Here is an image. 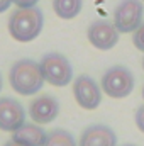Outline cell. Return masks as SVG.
<instances>
[{
  "instance_id": "cell-16",
  "label": "cell",
  "mask_w": 144,
  "mask_h": 146,
  "mask_svg": "<svg viewBox=\"0 0 144 146\" xmlns=\"http://www.w3.org/2000/svg\"><path fill=\"white\" fill-rule=\"evenodd\" d=\"M39 0H12V3H15L17 7L20 9H26V7H36V3Z\"/></svg>"
},
{
  "instance_id": "cell-11",
  "label": "cell",
  "mask_w": 144,
  "mask_h": 146,
  "mask_svg": "<svg viewBox=\"0 0 144 146\" xmlns=\"http://www.w3.org/2000/svg\"><path fill=\"white\" fill-rule=\"evenodd\" d=\"M48 133L36 122H26L12 133V141L22 146H44Z\"/></svg>"
},
{
  "instance_id": "cell-22",
  "label": "cell",
  "mask_w": 144,
  "mask_h": 146,
  "mask_svg": "<svg viewBox=\"0 0 144 146\" xmlns=\"http://www.w3.org/2000/svg\"><path fill=\"white\" fill-rule=\"evenodd\" d=\"M143 68H144V60H143Z\"/></svg>"
},
{
  "instance_id": "cell-14",
  "label": "cell",
  "mask_w": 144,
  "mask_h": 146,
  "mask_svg": "<svg viewBox=\"0 0 144 146\" xmlns=\"http://www.w3.org/2000/svg\"><path fill=\"white\" fill-rule=\"evenodd\" d=\"M132 42L141 53H144V22L132 33Z\"/></svg>"
},
{
  "instance_id": "cell-17",
  "label": "cell",
  "mask_w": 144,
  "mask_h": 146,
  "mask_svg": "<svg viewBox=\"0 0 144 146\" xmlns=\"http://www.w3.org/2000/svg\"><path fill=\"white\" fill-rule=\"evenodd\" d=\"M12 5V0H0V14L9 10V7Z\"/></svg>"
},
{
  "instance_id": "cell-5",
  "label": "cell",
  "mask_w": 144,
  "mask_h": 146,
  "mask_svg": "<svg viewBox=\"0 0 144 146\" xmlns=\"http://www.w3.org/2000/svg\"><path fill=\"white\" fill-rule=\"evenodd\" d=\"M144 17V3L141 0H120L114 10V26L119 33H134Z\"/></svg>"
},
{
  "instance_id": "cell-1",
  "label": "cell",
  "mask_w": 144,
  "mask_h": 146,
  "mask_svg": "<svg viewBox=\"0 0 144 146\" xmlns=\"http://www.w3.org/2000/svg\"><path fill=\"white\" fill-rule=\"evenodd\" d=\"M9 82L14 92L19 95H36L44 85V76L39 63L31 58H22L10 66Z\"/></svg>"
},
{
  "instance_id": "cell-9",
  "label": "cell",
  "mask_w": 144,
  "mask_h": 146,
  "mask_svg": "<svg viewBox=\"0 0 144 146\" xmlns=\"http://www.w3.org/2000/svg\"><path fill=\"white\" fill-rule=\"evenodd\" d=\"M59 114V102L53 95H39L29 104V115L36 124H49Z\"/></svg>"
},
{
  "instance_id": "cell-20",
  "label": "cell",
  "mask_w": 144,
  "mask_h": 146,
  "mask_svg": "<svg viewBox=\"0 0 144 146\" xmlns=\"http://www.w3.org/2000/svg\"><path fill=\"white\" fill-rule=\"evenodd\" d=\"M122 146H136V145H122Z\"/></svg>"
},
{
  "instance_id": "cell-23",
  "label": "cell",
  "mask_w": 144,
  "mask_h": 146,
  "mask_svg": "<svg viewBox=\"0 0 144 146\" xmlns=\"http://www.w3.org/2000/svg\"><path fill=\"white\" fill-rule=\"evenodd\" d=\"M143 2H144V0H143Z\"/></svg>"
},
{
  "instance_id": "cell-3",
  "label": "cell",
  "mask_w": 144,
  "mask_h": 146,
  "mask_svg": "<svg viewBox=\"0 0 144 146\" xmlns=\"http://www.w3.org/2000/svg\"><path fill=\"white\" fill-rule=\"evenodd\" d=\"M44 82L53 87H66L73 82V66L61 53H46L39 61Z\"/></svg>"
},
{
  "instance_id": "cell-19",
  "label": "cell",
  "mask_w": 144,
  "mask_h": 146,
  "mask_svg": "<svg viewBox=\"0 0 144 146\" xmlns=\"http://www.w3.org/2000/svg\"><path fill=\"white\" fill-rule=\"evenodd\" d=\"M2 85H3V82H2V75H0V92H2Z\"/></svg>"
},
{
  "instance_id": "cell-13",
  "label": "cell",
  "mask_w": 144,
  "mask_h": 146,
  "mask_svg": "<svg viewBox=\"0 0 144 146\" xmlns=\"http://www.w3.org/2000/svg\"><path fill=\"white\" fill-rule=\"evenodd\" d=\"M44 146H78L75 136L66 129H53L48 133Z\"/></svg>"
},
{
  "instance_id": "cell-21",
  "label": "cell",
  "mask_w": 144,
  "mask_h": 146,
  "mask_svg": "<svg viewBox=\"0 0 144 146\" xmlns=\"http://www.w3.org/2000/svg\"><path fill=\"white\" fill-rule=\"evenodd\" d=\"M143 99H144V87H143Z\"/></svg>"
},
{
  "instance_id": "cell-12",
  "label": "cell",
  "mask_w": 144,
  "mask_h": 146,
  "mask_svg": "<svg viewBox=\"0 0 144 146\" xmlns=\"http://www.w3.org/2000/svg\"><path fill=\"white\" fill-rule=\"evenodd\" d=\"M83 7V0H53V10L59 19H75Z\"/></svg>"
},
{
  "instance_id": "cell-18",
  "label": "cell",
  "mask_w": 144,
  "mask_h": 146,
  "mask_svg": "<svg viewBox=\"0 0 144 146\" xmlns=\"http://www.w3.org/2000/svg\"><path fill=\"white\" fill-rule=\"evenodd\" d=\"M3 146H22V145H19V143H15V141H12V139H10V141H7Z\"/></svg>"
},
{
  "instance_id": "cell-2",
  "label": "cell",
  "mask_w": 144,
  "mask_h": 146,
  "mask_svg": "<svg viewBox=\"0 0 144 146\" xmlns=\"http://www.w3.org/2000/svg\"><path fill=\"white\" fill-rule=\"evenodd\" d=\"M9 34L19 42L34 41L44 26V15L37 7H17L9 17Z\"/></svg>"
},
{
  "instance_id": "cell-6",
  "label": "cell",
  "mask_w": 144,
  "mask_h": 146,
  "mask_svg": "<svg viewBox=\"0 0 144 146\" xmlns=\"http://www.w3.org/2000/svg\"><path fill=\"white\" fill-rule=\"evenodd\" d=\"M73 97L81 109L95 110L102 104V88L88 75H80L73 80Z\"/></svg>"
},
{
  "instance_id": "cell-15",
  "label": "cell",
  "mask_w": 144,
  "mask_h": 146,
  "mask_svg": "<svg viewBox=\"0 0 144 146\" xmlns=\"http://www.w3.org/2000/svg\"><path fill=\"white\" fill-rule=\"evenodd\" d=\"M136 126H137V129L144 133V106H141L139 109L136 110Z\"/></svg>"
},
{
  "instance_id": "cell-4",
  "label": "cell",
  "mask_w": 144,
  "mask_h": 146,
  "mask_svg": "<svg viewBox=\"0 0 144 146\" xmlns=\"http://www.w3.org/2000/svg\"><path fill=\"white\" fill-rule=\"evenodd\" d=\"M102 92L112 99H126L134 90V75L122 65L110 66L100 80Z\"/></svg>"
},
{
  "instance_id": "cell-8",
  "label": "cell",
  "mask_w": 144,
  "mask_h": 146,
  "mask_svg": "<svg viewBox=\"0 0 144 146\" xmlns=\"http://www.w3.org/2000/svg\"><path fill=\"white\" fill-rule=\"evenodd\" d=\"M26 124V109L12 97H0V129L7 133L17 131Z\"/></svg>"
},
{
  "instance_id": "cell-10",
  "label": "cell",
  "mask_w": 144,
  "mask_h": 146,
  "mask_svg": "<svg viewBox=\"0 0 144 146\" xmlns=\"http://www.w3.org/2000/svg\"><path fill=\"white\" fill-rule=\"evenodd\" d=\"M78 146H117V134L105 124H93L81 133Z\"/></svg>"
},
{
  "instance_id": "cell-7",
  "label": "cell",
  "mask_w": 144,
  "mask_h": 146,
  "mask_svg": "<svg viewBox=\"0 0 144 146\" xmlns=\"http://www.w3.org/2000/svg\"><path fill=\"white\" fill-rule=\"evenodd\" d=\"M119 34L120 33L117 31V27L108 21H95L88 26V31H87V37L90 44L102 51L112 49L119 42Z\"/></svg>"
}]
</instances>
